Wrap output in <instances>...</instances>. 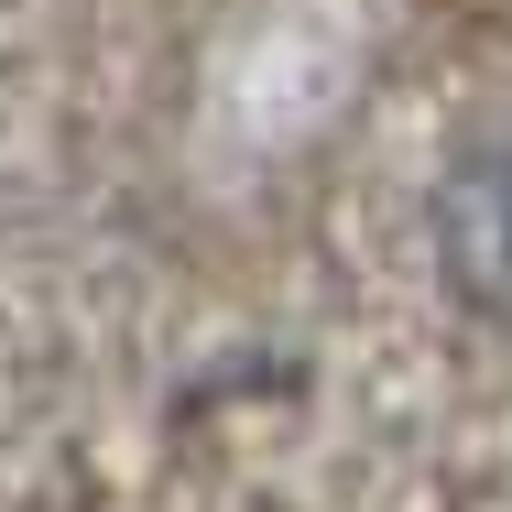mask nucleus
<instances>
[{
  "instance_id": "f257e3e1",
  "label": "nucleus",
  "mask_w": 512,
  "mask_h": 512,
  "mask_svg": "<svg viewBox=\"0 0 512 512\" xmlns=\"http://www.w3.org/2000/svg\"><path fill=\"white\" fill-rule=\"evenodd\" d=\"M436 262H447L469 316L512 327V120L480 131L447 164V186H436Z\"/></svg>"
}]
</instances>
